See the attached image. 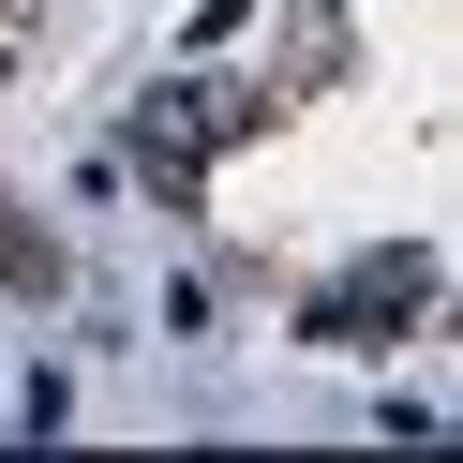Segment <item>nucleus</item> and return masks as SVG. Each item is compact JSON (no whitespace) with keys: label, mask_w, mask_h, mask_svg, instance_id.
I'll list each match as a JSON object with an SVG mask.
<instances>
[{"label":"nucleus","mask_w":463,"mask_h":463,"mask_svg":"<svg viewBox=\"0 0 463 463\" xmlns=\"http://www.w3.org/2000/svg\"><path fill=\"white\" fill-rule=\"evenodd\" d=\"M135 180H150V194L210 180V90H150V105H135Z\"/></svg>","instance_id":"nucleus-1"},{"label":"nucleus","mask_w":463,"mask_h":463,"mask_svg":"<svg viewBox=\"0 0 463 463\" xmlns=\"http://www.w3.org/2000/svg\"><path fill=\"white\" fill-rule=\"evenodd\" d=\"M0 284H15V299H61V254H45L31 210H0Z\"/></svg>","instance_id":"nucleus-2"}]
</instances>
